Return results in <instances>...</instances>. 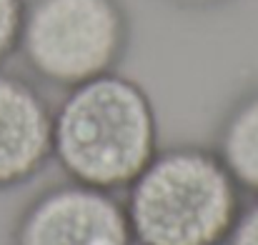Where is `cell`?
Wrapping results in <instances>:
<instances>
[{
    "label": "cell",
    "instance_id": "7",
    "mask_svg": "<svg viewBox=\"0 0 258 245\" xmlns=\"http://www.w3.org/2000/svg\"><path fill=\"white\" fill-rule=\"evenodd\" d=\"M25 0H0V68L18 55Z\"/></svg>",
    "mask_w": 258,
    "mask_h": 245
},
{
    "label": "cell",
    "instance_id": "4",
    "mask_svg": "<svg viewBox=\"0 0 258 245\" xmlns=\"http://www.w3.org/2000/svg\"><path fill=\"white\" fill-rule=\"evenodd\" d=\"M10 245H136L120 198L76 180L43 188L18 213Z\"/></svg>",
    "mask_w": 258,
    "mask_h": 245
},
{
    "label": "cell",
    "instance_id": "6",
    "mask_svg": "<svg viewBox=\"0 0 258 245\" xmlns=\"http://www.w3.org/2000/svg\"><path fill=\"white\" fill-rule=\"evenodd\" d=\"M216 155L236 185L248 193L251 198L258 195V85L241 93L231 108L226 110L213 143Z\"/></svg>",
    "mask_w": 258,
    "mask_h": 245
},
{
    "label": "cell",
    "instance_id": "5",
    "mask_svg": "<svg viewBox=\"0 0 258 245\" xmlns=\"http://www.w3.org/2000/svg\"><path fill=\"white\" fill-rule=\"evenodd\" d=\"M53 160V105L33 80L0 68V190L30 183Z\"/></svg>",
    "mask_w": 258,
    "mask_h": 245
},
{
    "label": "cell",
    "instance_id": "2",
    "mask_svg": "<svg viewBox=\"0 0 258 245\" xmlns=\"http://www.w3.org/2000/svg\"><path fill=\"white\" fill-rule=\"evenodd\" d=\"M123 200L136 245H226L243 190L206 145L158 148Z\"/></svg>",
    "mask_w": 258,
    "mask_h": 245
},
{
    "label": "cell",
    "instance_id": "9",
    "mask_svg": "<svg viewBox=\"0 0 258 245\" xmlns=\"http://www.w3.org/2000/svg\"><path fill=\"white\" fill-rule=\"evenodd\" d=\"M175 8H183V10H213V8H223L233 0H166Z\"/></svg>",
    "mask_w": 258,
    "mask_h": 245
},
{
    "label": "cell",
    "instance_id": "8",
    "mask_svg": "<svg viewBox=\"0 0 258 245\" xmlns=\"http://www.w3.org/2000/svg\"><path fill=\"white\" fill-rule=\"evenodd\" d=\"M226 245H258V195L243 203Z\"/></svg>",
    "mask_w": 258,
    "mask_h": 245
},
{
    "label": "cell",
    "instance_id": "3",
    "mask_svg": "<svg viewBox=\"0 0 258 245\" xmlns=\"http://www.w3.org/2000/svg\"><path fill=\"white\" fill-rule=\"evenodd\" d=\"M131 33L123 0H25L18 55L38 80L68 90L118 70Z\"/></svg>",
    "mask_w": 258,
    "mask_h": 245
},
{
    "label": "cell",
    "instance_id": "1",
    "mask_svg": "<svg viewBox=\"0 0 258 245\" xmlns=\"http://www.w3.org/2000/svg\"><path fill=\"white\" fill-rule=\"evenodd\" d=\"M158 153V115L141 83L118 70L66 90L53 108V160L68 180L125 190Z\"/></svg>",
    "mask_w": 258,
    "mask_h": 245
}]
</instances>
